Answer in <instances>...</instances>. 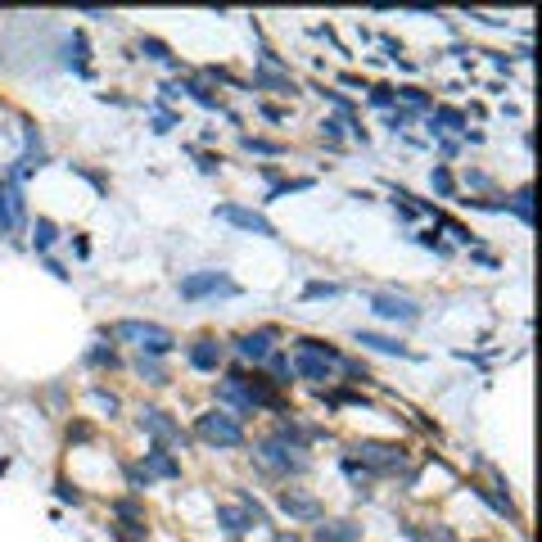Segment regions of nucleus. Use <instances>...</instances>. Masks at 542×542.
<instances>
[{"mask_svg": "<svg viewBox=\"0 0 542 542\" xmlns=\"http://www.w3.org/2000/svg\"><path fill=\"white\" fill-rule=\"evenodd\" d=\"M114 335L140 343V357H145V353H150V357H163V353H172V343H177V339H172V330L154 326V321H118Z\"/></svg>", "mask_w": 542, "mask_h": 542, "instance_id": "obj_1", "label": "nucleus"}, {"mask_svg": "<svg viewBox=\"0 0 542 542\" xmlns=\"http://www.w3.org/2000/svg\"><path fill=\"white\" fill-rule=\"evenodd\" d=\"M194 429H199V438H208L213 448H240L244 443V429L236 416H226V411H204L199 421H194Z\"/></svg>", "mask_w": 542, "mask_h": 542, "instance_id": "obj_2", "label": "nucleus"}, {"mask_svg": "<svg viewBox=\"0 0 542 542\" xmlns=\"http://www.w3.org/2000/svg\"><path fill=\"white\" fill-rule=\"evenodd\" d=\"M353 457L362 461V465H371V470H402V465H406V448H398V443H371V438H362V443H353Z\"/></svg>", "mask_w": 542, "mask_h": 542, "instance_id": "obj_3", "label": "nucleus"}, {"mask_svg": "<svg viewBox=\"0 0 542 542\" xmlns=\"http://www.w3.org/2000/svg\"><path fill=\"white\" fill-rule=\"evenodd\" d=\"M208 294H240V285L226 276V271H194V276H186L181 280V299L186 303H194V299H208Z\"/></svg>", "mask_w": 542, "mask_h": 542, "instance_id": "obj_4", "label": "nucleus"}, {"mask_svg": "<svg viewBox=\"0 0 542 542\" xmlns=\"http://www.w3.org/2000/svg\"><path fill=\"white\" fill-rule=\"evenodd\" d=\"M299 448H289V443H280V438H262L258 443V457H262L271 470H285V475H303L307 470V461L303 457H294Z\"/></svg>", "mask_w": 542, "mask_h": 542, "instance_id": "obj_5", "label": "nucleus"}, {"mask_svg": "<svg viewBox=\"0 0 542 542\" xmlns=\"http://www.w3.org/2000/svg\"><path fill=\"white\" fill-rule=\"evenodd\" d=\"M217 217L231 221V226H240V231H249V236H276V226H271L262 213H253V208H240V204H217Z\"/></svg>", "mask_w": 542, "mask_h": 542, "instance_id": "obj_6", "label": "nucleus"}, {"mask_svg": "<svg viewBox=\"0 0 542 542\" xmlns=\"http://www.w3.org/2000/svg\"><path fill=\"white\" fill-rule=\"evenodd\" d=\"M371 312L385 316V321H416L421 307L411 299H402V294H371Z\"/></svg>", "mask_w": 542, "mask_h": 542, "instance_id": "obj_7", "label": "nucleus"}, {"mask_svg": "<svg viewBox=\"0 0 542 542\" xmlns=\"http://www.w3.org/2000/svg\"><path fill=\"white\" fill-rule=\"evenodd\" d=\"M280 511L285 515H294V520H321L326 515V507L316 497H307V492H299V488H280Z\"/></svg>", "mask_w": 542, "mask_h": 542, "instance_id": "obj_8", "label": "nucleus"}, {"mask_svg": "<svg viewBox=\"0 0 542 542\" xmlns=\"http://www.w3.org/2000/svg\"><path fill=\"white\" fill-rule=\"evenodd\" d=\"M140 425L158 438V448H163V443H186L181 425H177V421H167V411H158V406H145V411H140Z\"/></svg>", "mask_w": 542, "mask_h": 542, "instance_id": "obj_9", "label": "nucleus"}, {"mask_svg": "<svg viewBox=\"0 0 542 542\" xmlns=\"http://www.w3.org/2000/svg\"><path fill=\"white\" fill-rule=\"evenodd\" d=\"M271 339H276V330H253V335H240L236 339V353L244 362H267L271 357Z\"/></svg>", "mask_w": 542, "mask_h": 542, "instance_id": "obj_10", "label": "nucleus"}, {"mask_svg": "<svg viewBox=\"0 0 542 542\" xmlns=\"http://www.w3.org/2000/svg\"><path fill=\"white\" fill-rule=\"evenodd\" d=\"M145 475H150V479H177L181 461L172 457L167 448H150V452H145Z\"/></svg>", "mask_w": 542, "mask_h": 542, "instance_id": "obj_11", "label": "nucleus"}, {"mask_svg": "<svg viewBox=\"0 0 542 542\" xmlns=\"http://www.w3.org/2000/svg\"><path fill=\"white\" fill-rule=\"evenodd\" d=\"M186 357H190L194 371H217V366H221V343L217 339H194Z\"/></svg>", "mask_w": 542, "mask_h": 542, "instance_id": "obj_12", "label": "nucleus"}, {"mask_svg": "<svg viewBox=\"0 0 542 542\" xmlns=\"http://www.w3.org/2000/svg\"><path fill=\"white\" fill-rule=\"evenodd\" d=\"M294 375H303V380H330V362L326 357H316V353H307V348H299V357H294Z\"/></svg>", "mask_w": 542, "mask_h": 542, "instance_id": "obj_13", "label": "nucleus"}, {"mask_svg": "<svg viewBox=\"0 0 542 542\" xmlns=\"http://www.w3.org/2000/svg\"><path fill=\"white\" fill-rule=\"evenodd\" d=\"M357 343H366V348H375V353H389V357H416L406 343L389 339V335H375V330H357Z\"/></svg>", "mask_w": 542, "mask_h": 542, "instance_id": "obj_14", "label": "nucleus"}, {"mask_svg": "<svg viewBox=\"0 0 542 542\" xmlns=\"http://www.w3.org/2000/svg\"><path fill=\"white\" fill-rule=\"evenodd\" d=\"M316 542H362V529L353 520H335V524H316Z\"/></svg>", "mask_w": 542, "mask_h": 542, "instance_id": "obj_15", "label": "nucleus"}, {"mask_svg": "<svg viewBox=\"0 0 542 542\" xmlns=\"http://www.w3.org/2000/svg\"><path fill=\"white\" fill-rule=\"evenodd\" d=\"M448 127H457V131H465V118L457 114V109H434V114H429V131H448Z\"/></svg>", "mask_w": 542, "mask_h": 542, "instance_id": "obj_16", "label": "nucleus"}, {"mask_svg": "<svg viewBox=\"0 0 542 542\" xmlns=\"http://www.w3.org/2000/svg\"><path fill=\"white\" fill-rule=\"evenodd\" d=\"M217 520L231 529V533H249L253 529V515H244V511H236V507H217Z\"/></svg>", "mask_w": 542, "mask_h": 542, "instance_id": "obj_17", "label": "nucleus"}, {"mask_svg": "<svg viewBox=\"0 0 542 542\" xmlns=\"http://www.w3.org/2000/svg\"><path fill=\"white\" fill-rule=\"evenodd\" d=\"M507 208H511V213H515V217H520L524 226H529V221H533V190L524 186L520 194H515V204H507Z\"/></svg>", "mask_w": 542, "mask_h": 542, "instance_id": "obj_18", "label": "nucleus"}, {"mask_svg": "<svg viewBox=\"0 0 542 542\" xmlns=\"http://www.w3.org/2000/svg\"><path fill=\"white\" fill-rule=\"evenodd\" d=\"M393 100H402L406 109H429V95L416 91V86H398V91H393Z\"/></svg>", "mask_w": 542, "mask_h": 542, "instance_id": "obj_19", "label": "nucleus"}, {"mask_svg": "<svg viewBox=\"0 0 542 542\" xmlns=\"http://www.w3.org/2000/svg\"><path fill=\"white\" fill-rule=\"evenodd\" d=\"M258 86H267V91H280V95H294L299 86H294L289 77H276V72H258Z\"/></svg>", "mask_w": 542, "mask_h": 542, "instance_id": "obj_20", "label": "nucleus"}, {"mask_svg": "<svg viewBox=\"0 0 542 542\" xmlns=\"http://www.w3.org/2000/svg\"><path fill=\"white\" fill-rule=\"evenodd\" d=\"M267 362H271V375H276V380H271V385H289V380H294V366L285 362V357H276V353H271Z\"/></svg>", "mask_w": 542, "mask_h": 542, "instance_id": "obj_21", "label": "nucleus"}, {"mask_svg": "<svg viewBox=\"0 0 542 542\" xmlns=\"http://www.w3.org/2000/svg\"><path fill=\"white\" fill-rule=\"evenodd\" d=\"M434 190L443 194V199H452V194H457V181H452L448 167H434Z\"/></svg>", "mask_w": 542, "mask_h": 542, "instance_id": "obj_22", "label": "nucleus"}, {"mask_svg": "<svg viewBox=\"0 0 542 542\" xmlns=\"http://www.w3.org/2000/svg\"><path fill=\"white\" fill-rule=\"evenodd\" d=\"M114 511L122 515V520H131V529H145V524H140V520H145V511L136 507V502H114Z\"/></svg>", "mask_w": 542, "mask_h": 542, "instance_id": "obj_23", "label": "nucleus"}, {"mask_svg": "<svg viewBox=\"0 0 542 542\" xmlns=\"http://www.w3.org/2000/svg\"><path fill=\"white\" fill-rule=\"evenodd\" d=\"M136 371H140L145 380H154V385H163V380H167V375H163V366L150 362V357H140V362H136Z\"/></svg>", "mask_w": 542, "mask_h": 542, "instance_id": "obj_24", "label": "nucleus"}, {"mask_svg": "<svg viewBox=\"0 0 542 542\" xmlns=\"http://www.w3.org/2000/svg\"><path fill=\"white\" fill-rule=\"evenodd\" d=\"M50 244H55V221H36V249H50Z\"/></svg>", "mask_w": 542, "mask_h": 542, "instance_id": "obj_25", "label": "nucleus"}, {"mask_svg": "<svg viewBox=\"0 0 542 542\" xmlns=\"http://www.w3.org/2000/svg\"><path fill=\"white\" fill-rule=\"evenodd\" d=\"M244 150H253V154H280V145L258 140V136H244Z\"/></svg>", "mask_w": 542, "mask_h": 542, "instance_id": "obj_26", "label": "nucleus"}, {"mask_svg": "<svg viewBox=\"0 0 542 542\" xmlns=\"http://www.w3.org/2000/svg\"><path fill=\"white\" fill-rule=\"evenodd\" d=\"M140 50L150 55V59H172V55H167V45H163V41H154V36H145V41H140Z\"/></svg>", "mask_w": 542, "mask_h": 542, "instance_id": "obj_27", "label": "nucleus"}, {"mask_svg": "<svg viewBox=\"0 0 542 542\" xmlns=\"http://www.w3.org/2000/svg\"><path fill=\"white\" fill-rule=\"evenodd\" d=\"M303 294H307V299H335V294H339V285H321V280H316V285H307Z\"/></svg>", "mask_w": 542, "mask_h": 542, "instance_id": "obj_28", "label": "nucleus"}, {"mask_svg": "<svg viewBox=\"0 0 542 542\" xmlns=\"http://www.w3.org/2000/svg\"><path fill=\"white\" fill-rule=\"evenodd\" d=\"M55 492H59V502H72V507H77V502H82V492L72 488L68 479H59V484H55Z\"/></svg>", "mask_w": 542, "mask_h": 542, "instance_id": "obj_29", "label": "nucleus"}, {"mask_svg": "<svg viewBox=\"0 0 542 542\" xmlns=\"http://www.w3.org/2000/svg\"><path fill=\"white\" fill-rule=\"evenodd\" d=\"M371 104L389 109V104H393V86H375V91H371Z\"/></svg>", "mask_w": 542, "mask_h": 542, "instance_id": "obj_30", "label": "nucleus"}, {"mask_svg": "<svg viewBox=\"0 0 542 542\" xmlns=\"http://www.w3.org/2000/svg\"><path fill=\"white\" fill-rule=\"evenodd\" d=\"M127 484H131L136 492H145V488H150V475H145V470H136V465H131V470H127Z\"/></svg>", "mask_w": 542, "mask_h": 542, "instance_id": "obj_31", "label": "nucleus"}, {"mask_svg": "<svg viewBox=\"0 0 542 542\" xmlns=\"http://www.w3.org/2000/svg\"><path fill=\"white\" fill-rule=\"evenodd\" d=\"M339 131H343L339 118H326V122H321V136H326V140H339Z\"/></svg>", "mask_w": 542, "mask_h": 542, "instance_id": "obj_32", "label": "nucleus"}, {"mask_svg": "<svg viewBox=\"0 0 542 542\" xmlns=\"http://www.w3.org/2000/svg\"><path fill=\"white\" fill-rule=\"evenodd\" d=\"M91 362H95V366H104V362H109V366H114V362H118V357H114V348H95V353H91Z\"/></svg>", "mask_w": 542, "mask_h": 542, "instance_id": "obj_33", "label": "nucleus"}, {"mask_svg": "<svg viewBox=\"0 0 542 542\" xmlns=\"http://www.w3.org/2000/svg\"><path fill=\"white\" fill-rule=\"evenodd\" d=\"M95 402L109 406V411H118V398H114V393H104V389H95Z\"/></svg>", "mask_w": 542, "mask_h": 542, "instance_id": "obj_34", "label": "nucleus"}, {"mask_svg": "<svg viewBox=\"0 0 542 542\" xmlns=\"http://www.w3.org/2000/svg\"><path fill=\"white\" fill-rule=\"evenodd\" d=\"M406 122H411V114H402V109H398V114H393V118L385 122V127H393V131H402V127H406Z\"/></svg>", "mask_w": 542, "mask_h": 542, "instance_id": "obj_35", "label": "nucleus"}, {"mask_svg": "<svg viewBox=\"0 0 542 542\" xmlns=\"http://www.w3.org/2000/svg\"><path fill=\"white\" fill-rule=\"evenodd\" d=\"M321 95H330V104H335V109H343V114H348V109H353V104H348V100H343V95H339V91H321Z\"/></svg>", "mask_w": 542, "mask_h": 542, "instance_id": "obj_36", "label": "nucleus"}, {"mask_svg": "<svg viewBox=\"0 0 542 542\" xmlns=\"http://www.w3.org/2000/svg\"><path fill=\"white\" fill-rule=\"evenodd\" d=\"M276 542H299V538H289V533H280V538H276Z\"/></svg>", "mask_w": 542, "mask_h": 542, "instance_id": "obj_37", "label": "nucleus"}]
</instances>
